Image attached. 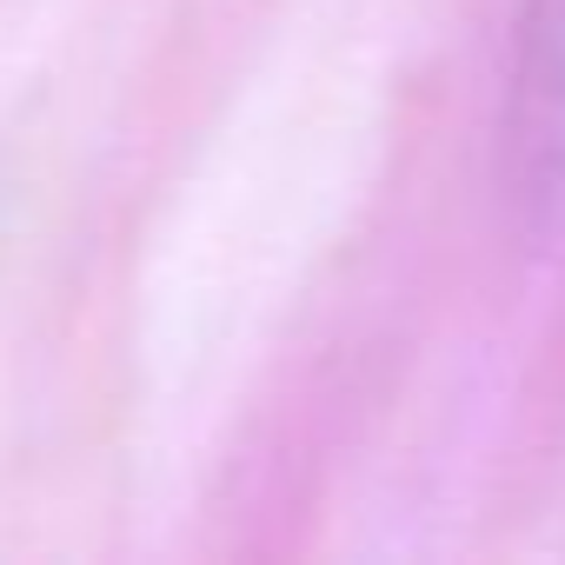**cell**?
<instances>
[{"label": "cell", "mask_w": 565, "mask_h": 565, "mask_svg": "<svg viewBox=\"0 0 565 565\" xmlns=\"http://www.w3.org/2000/svg\"><path fill=\"white\" fill-rule=\"evenodd\" d=\"M505 173L519 206L545 233H565V0H525L505 100Z\"/></svg>", "instance_id": "1"}]
</instances>
